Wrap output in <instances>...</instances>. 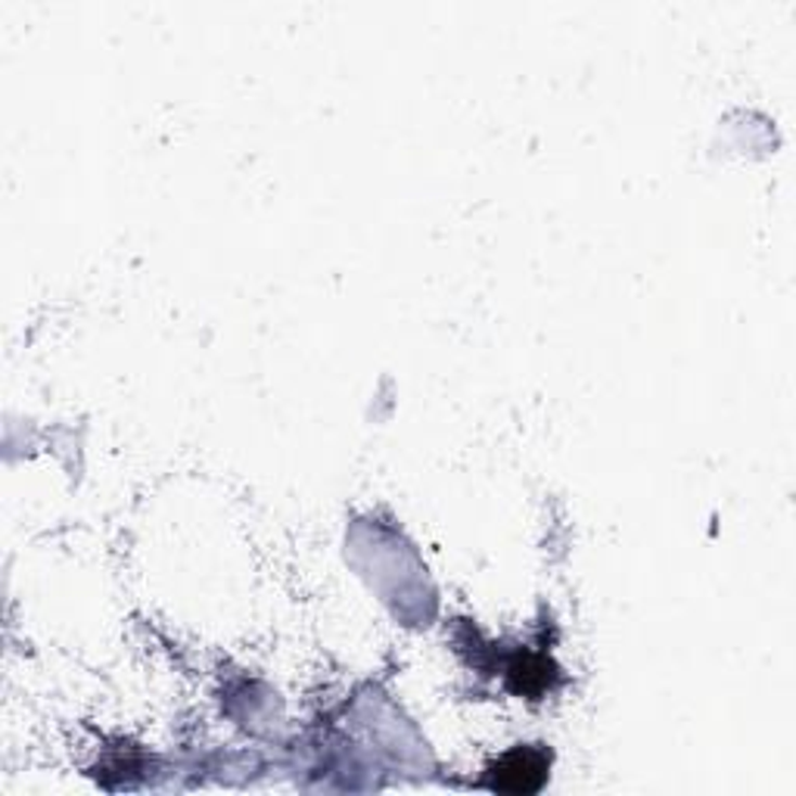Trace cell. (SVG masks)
<instances>
[{
    "mask_svg": "<svg viewBox=\"0 0 796 796\" xmlns=\"http://www.w3.org/2000/svg\"><path fill=\"white\" fill-rule=\"evenodd\" d=\"M514 769L508 772L504 766L495 772V787L501 791H514V794H529L536 791L544 778V759L539 753H514Z\"/></svg>",
    "mask_w": 796,
    "mask_h": 796,
    "instance_id": "1",
    "label": "cell"
}]
</instances>
